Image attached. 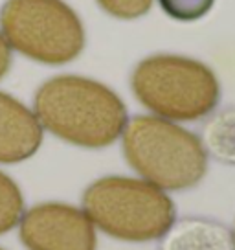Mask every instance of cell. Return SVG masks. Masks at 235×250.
<instances>
[{"label":"cell","instance_id":"obj_1","mask_svg":"<svg viewBox=\"0 0 235 250\" xmlns=\"http://www.w3.org/2000/svg\"><path fill=\"white\" fill-rule=\"evenodd\" d=\"M33 112L48 133L85 149L109 147L127 125V107L112 88L74 74L55 76L37 88Z\"/></svg>","mask_w":235,"mask_h":250},{"label":"cell","instance_id":"obj_2","mask_svg":"<svg viewBox=\"0 0 235 250\" xmlns=\"http://www.w3.org/2000/svg\"><path fill=\"white\" fill-rule=\"evenodd\" d=\"M127 164L164 191L196 186L208 171V155L195 133L158 116H134L121 133Z\"/></svg>","mask_w":235,"mask_h":250},{"label":"cell","instance_id":"obj_3","mask_svg":"<svg viewBox=\"0 0 235 250\" xmlns=\"http://www.w3.org/2000/svg\"><path fill=\"white\" fill-rule=\"evenodd\" d=\"M131 86L145 109L169 122L202 120L212 114L220 100L215 72L184 55L145 57L133 70Z\"/></svg>","mask_w":235,"mask_h":250},{"label":"cell","instance_id":"obj_4","mask_svg":"<svg viewBox=\"0 0 235 250\" xmlns=\"http://www.w3.org/2000/svg\"><path fill=\"white\" fill-rule=\"evenodd\" d=\"M83 211L114 239L145 243L160 239L176 219L171 197L143 179L109 175L85 189Z\"/></svg>","mask_w":235,"mask_h":250},{"label":"cell","instance_id":"obj_5","mask_svg":"<svg viewBox=\"0 0 235 250\" xmlns=\"http://www.w3.org/2000/svg\"><path fill=\"white\" fill-rule=\"evenodd\" d=\"M0 33L11 50L42 64H66L85 48V28L64 0H6Z\"/></svg>","mask_w":235,"mask_h":250},{"label":"cell","instance_id":"obj_6","mask_svg":"<svg viewBox=\"0 0 235 250\" xmlns=\"http://www.w3.org/2000/svg\"><path fill=\"white\" fill-rule=\"evenodd\" d=\"M19 237L28 250H96L94 223L81 208L66 203H40L24 211Z\"/></svg>","mask_w":235,"mask_h":250},{"label":"cell","instance_id":"obj_7","mask_svg":"<svg viewBox=\"0 0 235 250\" xmlns=\"http://www.w3.org/2000/svg\"><path fill=\"white\" fill-rule=\"evenodd\" d=\"M42 125L32 109L11 94L0 92V164L32 158L42 144Z\"/></svg>","mask_w":235,"mask_h":250},{"label":"cell","instance_id":"obj_8","mask_svg":"<svg viewBox=\"0 0 235 250\" xmlns=\"http://www.w3.org/2000/svg\"><path fill=\"white\" fill-rule=\"evenodd\" d=\"M158 250H235L234 232L220 221L200 215L175 219Z\"/></svg>","mask_w":235,"mask_h":250},{"label":"cell","instance_id":"obj_9","mask_svg":"<svg viewBox=\"0 0 235 250\" xmlns=\"http://www.w3.org/2000/svg\"><path fill=\"white\" fill-rule=\"evenodd\" d=\"M202 147L206 155L226 166H235V107L219 110L202 127Z\"/></svg>","mask_w":235,"mask_h":250},{"label":"cell","instance_id":"obj_10","mask_svg":"<svg viewBox=\"0 0 235 250\" xmlns=\"http://www.w3.org/2000/svg\"><path fill=\"white\" fill-rule=\"evenodd\" d=\"M24 215V195L15 180L0 171V235L13 230Z\"/></svg>","mask_w":235,"mask_h":250},{"label":"cell","instance_id":"obj_11","mask_svg":"<svg viewBox=\"0 0 235 250\" xmlns=\"http://www.w3.org/2000/svg\"><path fill=\"white\" fill-rule=\"evenodd\" d=\"M167 17L180 22H193L212 11L215 0H158Z\"/></svg>","mask_w":235,"mask_h":250},{"label":"cell","instance_id":"obj_12","mask_svg":"<svg viewBox=\"0 0 235 250\" xmlns=\"http://www.w3.org/2000/svg\"><path fill=\"white\" fill-rule=\"evenodd\" d=\"M98 6L119 21H133L143 17L153 6V0H96Z\"/></svg>","mask_w":235,"mask_h":250},{"label":"cell","instance_id":"obj_13","mask_svg":"<svg viewBox=\"0 0 235 250\" xmlns=\"http://www.w3.org/2000/svg\"><path fill=\"white\" fill-rule=\"evenodd\" d=\"M11 61H13V57H11V48H9V44L6 42V39L2 37V33H0V79L9 72Z\"/></svg>","mask_w":235,"mask_h":250},{"label":"cell","instance_id":"obj_14","mask_svg":"<svg viewBox=\"0 0 235 250\" xmlns=\"http://www.w3.org/2000/svg\"><path fill=\"white\" fill-rule=\"evenodd\" d=\"M234 239H235V227H234Z\"/></svg>","mask_w":235,"mask_h":250},{"label":"cell","instance_id":"obj_15","mask_svg":"<svg viewBox=\"0 0 235 250\" xmlns=\"http://www.w3.org/2000/svg\"><path fill=\"white\" fill-rule=\"evenodd\" d=\"M0 250H4V249H0Z\"/></svg>","mask_w":235,"mask_h":250}]
</instances>
